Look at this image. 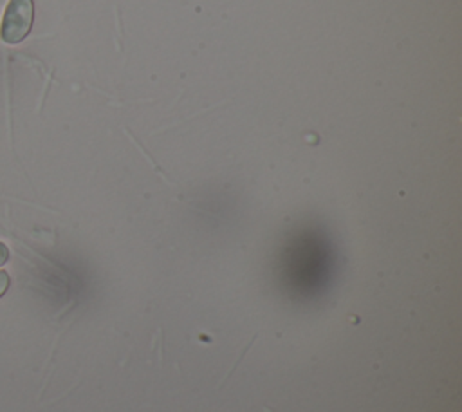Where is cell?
I'll return each instance as SVG.
<instances>
[{"instance_id": "cell-4", "label": "cell", "mask_w": 462, "mask_h": 412, "mask_svg": "<svg viewBox=\"0 0 462 412\" xmlns=\"http://www.w3.org/2000/svg\"><path fill=\"white\" fill-rule=\"evenodd\" d=\"M9 260V249L4 242H0V267Z\"/></svg>"}, {"instance_id": "cell-2", "label": "cell", "mask_w": 462, "mask_h": 412, "mask_svg": "<svg viewBox=\"0 0 462 412\" xmlns=\"http://www.w3.org/2000/svg\"><path fill=\"white\" fill-rule=\"evenodd\" d=\"M254 338H256V334H254V336H253V340H249V343H247V345H244V347H242V351H240V354H238V358H236V361H235V363H233V365H231V369H229V372H227V374H226V376H224V378H222V381H220V387H224V385H226V381H227V379H229V378H231V374H233V372H235V369H236V367H238V363H240V361H242V358H244V356H245V354H247V351H249V347H251V345H253V342H254Z\"/></svg>"}, {"instance_id": "cell-1", "label": "cell", "mask_w": 462, "mask_h": 412, "mask_svg": "<svg viewBox=\"0 0 462 412\" xmlns=\"http://www.w3.org/2000/svg\"><path fill=\"white\" fill-rule=\"evenodd\" d=\"M32 22H34L32 0H9L0 23V38L5 43H18L31 33Z\"/></svg>"}, {"instance_id": "cell-3", "label": "cell", "mask_w": 462, "mask_h": 412, "mask_svg": "<svg viewBox=\"0 0 462 412\" xmlns=\"http://www.w3.org/2000/svg\"><path fill=\"white\" fill-rule=\"evenodd\" d=\"M9 284H11V278H9L7 271L0 269V296H4V293L9 289Z\"/></svg>"}]
</instances>
